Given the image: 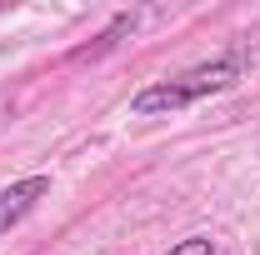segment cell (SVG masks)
I'll return each mask as SVG.
<instances>
[{
	"mask_svg": "<svg viewBox=\"0 0 260 255\" xmlns=\"http://www.w3.org/2000/svg\"><path fill=\"white\" fill-rule=\"evenodd\" d=\"M250 65H255V55H250V45L240 40L235 50L215 55V60H200V65H190V70H180V75H165V80H155V85L135 90V95H130V115L150 120V115L190 110V105H200V100H210V95H220V90H230V85H240V75H245Z\"/></svg>",
	"mask_w": 260,
	"mask_h": 255,
	"instance_id": "cell-1",
	"label": "cell"
},
{
	"mask_svg": "<svg viewBox=\"0 0 260 255\" xmlns=\"http://www.w3.org/2000/svg\"><path fill=\"white\" fill-rule=\"evenodd\" d=\"M50 195V175H25V180H10L0 190V235H10L15 225L30 215L35 205Z\"/></svg>",
	"mask_w": 260,
	"mask_h": 255,
	"instance_id": "cell-2",
	"label": "cell"
},
{
	"mask_svg": "<svg viewBox=\"0 0 260 255\" xmlns=\"http://www.w3.org/2000/svg\"><path fill=\"white\" fill-rule=\"evenodd\" d=\"M135 25H140V15H135V10H120V15H110V25L95 35V45H80L70 60H100V55H105V50H115V45H120V40L135 30Z\"/></svg>",
	"mask_w": 260,
	"mask_h": 255,
	"instance_id": "cell-3",
	"label": "cell"
},
{
	"mask_svg": "<svg viewBox=\"0 0 260 255\" xmlns=\"http://www.w3.org/2000/svg\"><path fill=\"white\" fill-rule=\"evenodd\" d=\"M165 255H215V240L210 235H190V240H180L175 250H165Z\"/></svg>",
	"mask_w": 260,
	"mask_h": 255,
	"instance_id": "cell-4",
	"label": "cell"
},
{
	"mask_svg": "<svg viewBox=\"0 0 260 255\" xmlns=\"http://www.w3.org/2000/svg\"><path fill=\"white\" fill-rule=\"evenodd\" d=\"M5 10H10V5H5V0H0V15H5Z\"/></svg>",
	"mask_w": 260,
	"mask_h": 255,
	"instance_id": "cell-5",
	"label": "cell"
}]
</instances>
